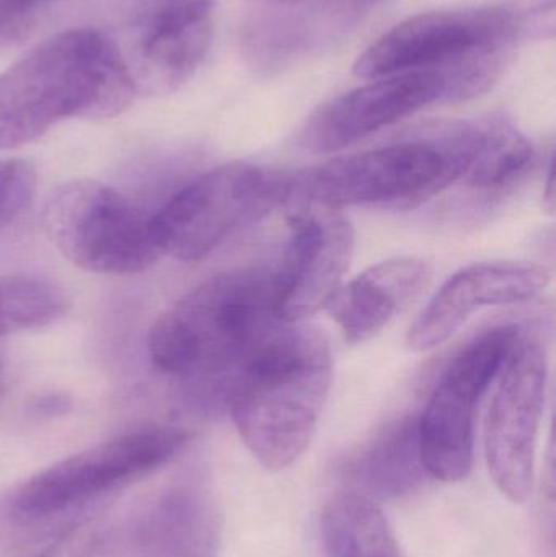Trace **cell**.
<instances>
[{
  "instance_id": "25",
  "label": "cell",
  "mask_w": 556,
  "mask_h": 557,
  "mask_svg": "<svg viewBox=\"0 0 556 557\" xmlns=\"http://www.w3.org/2000/svg\"><path fill=\"white\" fill-rule=\"evenodd\" d=\"M547 183H545V191H544V209L548 212V214H554L555 212V166L554 160H551V166H548L547 173Z\"/></svg>"
},
{
  "instance_id": "8",
  "label": "cell",
  "mask_w": 556,
  "mask_h": 557,
  "mask_svg": "<svg viewBox=\"0 0 556 557\" xmlns=\"http://www.w3.org/2000/svg\"><path fill=\"white\" fill-rule=\"evenodd\" d=\"M111 36L137 95H165L196 74L214 41V0H123Z\"/></svg>"
},
{
  "instance_id": "7",
  "label": "cell",
  "mask_w": 556,
  "mask_h": 557,
  "mask_svg": "<svg viewBox=\"0 0 556 557\" xmlns=\"http://www.w3.org/2000/svg\"><path fill=\"white\" fill-rule=\"evenodd\" d=\"M41 222L55 250L90 273L136 274L162 258L152 215L94 180H72L52 189Z\"/></svg>"
},
{
  "instance_id": "17",
  "label": "cell",
  "mask_w": 556,
  "mask_h": 557,
  "mask_svg": "<svg viewBox=\"0 0 556 557\" xmlns=\"http://www.w3.org/2000/svg\"><path fill=\"white\" fill-rule=\"evenodd\" d=\"M418 416H404L381 429L343 465L348 493L372 500L398 499L423 481Z\"/></svg>"
},
{
  "instance_id": "9",
  "label": "cell",
  "mask_w": 556,
  "mask_h": 557,
  "mask_svg": "<svg viewBox=\"0 0 556 557\" xmlns=\"http://www.w3.org/2000/svg\"><path fill=\"white\" fill-rule=\"evenodd\" d=\"M191 432L172 425L139 429L72 455L23 484L13 509L26 519L64 512L165 467Z\"/></svg>"
},
{
  "instance_id": "19",
  "label": "cell",
  "mask_w": 556,
  "mask_h": 557,
  "mask_svg": "<svg viewBox=\"0 0 556 557\" xmlns=\"http://www.w3.org/2000/svg\"><path fill=\"white\" fill-rule=\"evenodd\" d=\"M531 140L505 120L475 123L472 156L460 185L472 189H502L529 172L534 163Z\"/></svg>"
},
{
  "instance_id": "22",
  "label": "cell",
  "mask_w": 556,
  "mask_h": 557,
  "mask_svg": "<svg viewBox=\"0 0 556 557\" xmlns=\"http://www.w3.org/2000/svg\"><path fill=\"white\" fill-rule=\"evenodd\" d=\"M38 173L26 160H0V228L13 224L32 205Z\"/></svg>"
},
{
  "instance_id": "11",
  "label": "cell",
  "mask_w": 556,
  "mask_h": 557,
  "mask_svg": "<svg viewBox=\"0 0 556 557\" xmlns=\"http://www.w3.org/2000/svg\"><path fill=\"white\" fill-rule=\"evenodd\" d=\"M283 263L274 270L277 313L286 324L319 313L342 287L355 251V228L338 209L302 202L289 219Z\"/></svg>"
},
{
  "instance_id": "24",
  "label": "cell",
  "mask_w": 556,
  "mask_h": 557,
  "mask_svg": "<svg viewBox=\"0 0 556 557\" xmlns=\"http://www.w3.org/2000/svg\"><path fill=\"white\" fill-rule=\"evenodd\" d=\"M72 401L67 395L62 393H48V395L38 396L32 403V411L41 418H54L62 416L71 409Z\"/></svg>"
},
{
  "instance_id": "6",
  "label": "cell",
  "mask_w": 556,
  "mask_h": 557,
  "mask_svg": "<svg viewBox=\"0 0 556 557\" xmlns=\"http://www.w3.org/2000/svg\"><path fill=\"white\" fill-rule=\"evenodd\" d=\"M291 176L247 162L215 166L196 176L152 215L162 257L205 260L232 234L289 201Z\"/></svg>"
},
{
  "instance_id": "18",
  "label": "cell",
  "mask_w": 556,
  "mask_h": 557,
  "mask_svg": "<svg viewBox=\"0 0 556 557\" xmlns=\"http://www.w3.org/2000/svg\"><path fill=\"white\" fill-rule=\"evenodd\" d=\"M322 539L329 557H404L382 510L358 494H339L326 504Z\"/></svg>"
},
{
  "instance_id": "4",
  "label": "cell",
  "mask_w": 556,
  "mask_h": 557,
  "mask_svg": "<svg viewBox=\"0 0 556 557\" xmlns=\"http://www.w3.org/2000/svg\"><path fill=\"white\" fill-rule=\"evenodd\" d=\"M528 28L518 5L420 13L372 42L353 71L362 78L436 72L443 78V101H467L495 85Z\"/></svg>"
},
{
  "instance_id": "28",
  "label": "cell",
  "mask_w": 556,
  "mask_h": 557,
  "mask_svg": "<svg viewBox=\"0 0 556 557\" xmlns=\"http://www.w3.org/2000/svg\"><path fill=\"white\" fill-rule=\"evenodd\" d=\"M366 2H374V0H366Z\"/></svg>"
},
{
  "instance_id": "5",
  "label": "cell",
  "mask_w": 556,
  "mask_h": 557,
  "mask_svg": "<svg viewBox=\"0 0 556 557\" xmlns=\"http://www.w3.org/2000/svg\"><path fill=\"white\" fill-rule=\"evenodd\" d=\"M447 136L330 160L291 176L289 199L326 208L410 209L459 183L466 153Z\"/></svg>"
},
{
  "instance_id": "12",
  "label": "cell",
  "mask_w": 556,
  "mask_h": 557,
  "mask_svg": "<svg viewBox=\"0 0 556 557\" xmlns=\"http://www.w3.org/2000/svg\"><path fill=\"white\" fill-rule=\"evenodd\" d=\"M443 98L436 72L374 78L320 107L300 131L299 144L310 153L338 152Z\"/></svg>"
},
{
  "instance_id": "23",
  "label": "cell",
  "mask_w": 556,
  "mask_h": 557,
  "mask_svg": "<svg viewBox=\"0 0 556 557\" xmlns=\"http://www.w3.org/2000/svg\"><path fill=\"white\" fill-rule=\"evenodd\" d=\"M59 0H0V36L12 32L29 15Z\"/></svg>"
},
{
  "instance_id": "26",
  "label": "cell",
  "mask_w": 556,
  "mask_h": 557,
  "mask_svg": "<svg viewBox=\"0 0 556 557\" xmlns=\"http://www.w3.org/2000/svg\"><path fill=\"white\" fill-rule=\"evenodd\" d=\"M7 385V369L3 360L0 359V398H2L3 392H5Z\"/></svg>"
},
{
  "instance_id": "2",
  "label": "cell",
  "mask_w": 556,
  "mask_h": 557,
  "mask_svg": "<svg viewBox=\"0 0 556 557\" xmlns=\"http://www.w3.org/2000/svg\"><path fill=\"white\" fill-rule=\"evenodd\" d=\"M136 97L108 33L95 28L59 33L0 74V150L35 143L72 117L110 120Z\"/></svg>"
},
{
  "instance_id": "16",
  "label": "cell",
  "mask_w": 556,
  "mask_h": 557,
  "mask_svg": "<svg viewBox=\"0 0 556 557\" xmlns=\"http://www.w3.org/2000/svg\"><path fill=\"white\" fill-rule=\"evenodd\" d=\"M431 268L421 258L382 261L338 288L326 305L349 344L378 336L423 290Z\"/></svg>"
},
{
  "instance_id": "13",
  "label": "cell",
  "mask_w": 556,
  "mask_h": 557,
  "mask_svg": "<svg viewBox=\"0 0 556 557\" xmlns=\"http://www.w3.org/2000/svg\"><path fill=\"white\" fill-rule=\"evenodd\" d=\"M551 274L528 263H480L457 271L433 295L408 331L413 352H428L449 341L477 311L524 304L545 290Z\"/></svg>"
},
{
  "instance_id": "14",
  "label": "cell",
  "mask_w": 556,
  "mask_h": 557,
  "mask_svg": "<svg viewBox=\"0 0 556 557\" xmlns=\"http://www.w3.org/2000/svg\"><path fill=\"white\" fill-rule=\"evenodd\" d=\"M221 517L211 487L198 478L163 491L129 536V557H218Z\"/></svg>"
},
{
  "instance_id": "20",
  "label": "cell",
  "mask_w": 556,
  "mask_h": 557,
  "mask_svg": "<svg viewBox=\"0 0 556 557\" xmlns=\"http://www.w3.org/2000/svg\"><path fill=\"white\" fill-rule=\"evenodd\" d=\"M67 308L64 288L49 278L0 276V337L51 326Z\"/></svg>"
},
{
  "instance_id": "21",
  "label": "cell",
  "mask_w": 556,
  "mask_h": 557,
  "mask_svg": "<svg viewBox=\"0 0 556 557\" xmlns=\"http://www.w3.org/2000/svg\"><path fill=\"white\" fill-rule=\"evenodd\" d=\"M116 542V530L107 519H88L65 529L36 557H107Z\"/></svg>"
},
{
  "instance_id": "27",
  "label": "cell",
  "mask_w": 556,
  "mask_h": 557,
  "mask_svg": "<svg viewBox=\"0 0 556 557\" xmlns=\"http://www.w3.org/2000/svg\"><path fill=\"white\" fill-rule=\"evenodd\" d=\"M271 3H280V5H297V3L307 2V0H267Z\"/></svg>"
},
{
  "instance_id": "15",
  "label": "cell",
  "mask_w": 556,
  "mask_h": 557,
  "mask_svg": "<svg viewBox=\"0 0 556 557\" xmlns=\"http://www.w3.org/2000/svg\"><path fill=\"white\" fill-rule=\"evenodd\" d=\"M485 395V388L446 367L418 416L421 458L428 474L444 483L469 476L477 406Z\"/></svg>"
},
{
  "instance_id": "3",
  "label": "cell",
  "mask_w": 556,
  "mask_h": 557,
  "mask_svg": "<svg viewBox=\"0 0 556 557\" xmlns=\"http://www.w3.org/2000/svg\"><path fill=\"white\" fill-rule=\"evenodd\" d=\"M332 379L329 341L299 324L281 326L238 373L224 408L267 470L291 467L309 448Z\"/></svg>"
},
{
  "instance_id": "10",
  "label": "cell",
  "mask_w": 556,
  "mask_h": 557,
  "mask_svg": "<svg viewBox=\"0 0 556 557\" xmlns=\"http://www.w3.org/2000/svg\"><path fill=\"white\" fill-rule=\"evenodd\" d=\"M548 360L542 343L521 334L498 376L485 425L493 483L511 503H528L535 448L547 396Z\"/></svg>"
},
{
  "instance_id": "1",
  "label": "cell",
  "mask_w": 556,
  "mask_h": 557,
  "mask_svg": "<svg viewBox=\"0 0 556 557\" xmlns=\"http://www.w3.org/2000/svg\"><path fill=\"white\" fill-rule=\"evenodd\" d=\"M284 324L274 270L245 268L186 292L157 318L147 349L157 370L225 406L238 373Z\"/></svg>"
}]
</instances>
